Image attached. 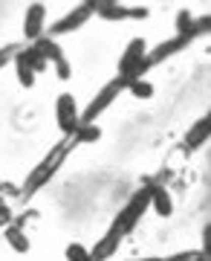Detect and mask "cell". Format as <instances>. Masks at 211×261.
I'll use <instances>...</instances> for the list:
<instances>
[{
  "instance_id": "ba28073f",
  "label": "cell",
  "mask_w": 211,
  "mask_h": 261,
  "mask_svg": "<svg viewBox=\"0 0 211 261\" xmlns=\"http://www.w3.org/2000/svg\"><path fill=\"white\" fill-rule=\"evenodd\" d=\"M147 192H150V206L159 218H171L174 215V200H171V192L165 186H154L147 183Z\"/></svg>"
},
{
  "instance_id": "7c38bea8",
  "label": "cell",
  "mask_w": 211,
  "mask_h": 261,
  "mask_svg": "<svg viewBox=\"0 0 211 261\" xmlns=\"http://www.w3.org/2000/svg\"><path fill=\"white\" fill-rule=\"evenodd\" d=\"M185 44H188V41H183V38H174V41H165V44H159L154 53H147V56H145V58H147V64H150V67L159 64L162 58H168L171 53H176V49H183Z\"/></svg>"
},
{
  "instance_id": "3957f363",
  "label": "cell",
  "mask_w": 211,
  "mask_h": 261,
  "mask_svg": "<svg viewBox=\"0 0 211 261\" xmlns=\"http://www.w3.org/2000/svg\"><path fill=\"white\" fill-rule=\"evenodd\" d=\"M145 56H147V44L142 41V38H133V41H130L128 47H125L122 58H119V75H130V79H142V75H139V67H142Z\"/></svg>"
},
{
  "instance_id": "ffe728a7",
  "label": "cell",
  "mask_w": 211,
  "mask_h": 261,
  "mask_svg": "<svg viewBox=\"0 0 211 261\" xmlns=\"http://www.w3.org/2000/svg\"><path fill=\"white\" fill-rule=\"evenodd\" d=\"M15 53H18V47H6V49H0V67L6 64L9 58H15Z\"/></svg>"
},
{
  "instance_id": "8992f818",
  "label": "cell",
  "mask_w": 211,
  "mask_h": 261,
  "mask_svg": "<svg viewBox=\"0 0 211 261\" xmlns=\"http://www.w3.org/2000/svg\"><path fill=\"white\" fill-rule=\"evenodd\" d=\"M44 18H46V6L44 3H32L26 9V18H23V35L29 41H38L44 38Z\"/></svg>"
},
{
  "instance_id": "2e32d148",
  "label": "cell",
  "mask_w": 211,
  "mask_h": 261,
  "mask_svg": "<svg viewBox=\"0 0 211 261\" xmlns=\"http://www.w3.org/2000/svg\"><path fill=\"white\" fill-rule=\"evenodd\" d=\"M15 67H18V82H20V87H35V73L29 70L26 64H20V61H15Z\"/></svg>"
},
{
  "instance_id": "5b68a950",
  "label": "cell",
  "mask_w": 211,
  "mask_h": 261,
  "mask_svg": "<svg viewBox=\"0 0 211 261\" xmlns=\"http://www.w3.org/2000/svg\"><path fill=\"white\" fill-rule=\"evenodd\" d=\"M90 15H96V3H93V0H90V3H81V6H75L67 18L55 20V27L49 29V32H52V35H67V32H73V29L81 27Z\"/></svg>"
},
{
  "instance_id": "4fadbf2b",
  "label": "cell",
  "mask_w": 211,
  "mask_h": 261,
  "mask_svg": "<svg viewBox=\"0 0 211 261\" xmlns=\"http://www.w3.org/2000/svg\"><path fill=\"white\" fill-rule=\"evenodd\" d=\"M101 140V128L93 122V125H78L73 134V142H78V145H90V142Z\"/></svg>"
},
{
  "instance_id": "9c48e42d",
  "label": "cell",
  "mask_w": 211,
  "mask_h": 261,
  "mask_svg": "<svg viewBox=\"0 0 211 261\" xmlns=\"http://www.w3.org/2000/svg\"><path fill=\"white\" fill-rule=\"evenodd\" d=\"M208 130H211V119L208 116H202V119H197L194 122V128L185 134V151H194V148H200L202 142L208 140Z\"/></svg>"
},
{
  "instance_id": "d6986e66",
  "label": "cell",
  "mask_w": 211,
  "mask_h": 261,
  "mask_svg": "<svg viewBox=\"0 0 211 261\" xmlns=\"http://www.w3.org/2000/svg\"><path fill=\"white\" fill-rule=\"evenodd\" d=\"M9 224H12V212H9V206L3 203L0 206V229H6Z\"/></svg>"
},
{
  "instance_id": "30bf717a",
  "label": "cell",
  "mask_w": 211,
  "mask_h": 261,
  "mask_svg": "<svg viewBox=\"0 0 211 261\" xmlns=\"http://www.w3.org/2000/svg\"><path fill=\"white\" fill-rule=\"evenodd\" d=\"M96 15H101L104 20H125V18H142L145 12H130L119 3H96Z\"/></svg>"
},
{
  "instance_id": "44dd1931",
  "label": "cell",
  "mask_w": 211,
  "mask_h": 261,
  "mask_svg": "<svg viewBox=\"0 0 211 261\" xmlns=\"http://www.w3.org/2000/svg\"><path fill=\"white\" fill-rule=\"evenodd\" d=\"M3 203H6V200H3V195H0V206H3Z\"/></svg>"
},
{
  "instance_id": "6da1fadb",
  "label": "cell",
  "mask_w": 211,
  "mask_h": 261,
  "mask_svg": "<svg viewBox=\"0 0 211 261\" xmlns=\"http://www.w3.org/2000/svg\"><path fill=\"white\" fill-rule=\"evenodd\" d=\"M147 206H150V192H147V189H139L136 195H133L128 203H125V209L119 212V218H116L113 224H116L122 232L128 235L130 229L139 224V218H142V212H145Z\"/></svg>"
},
{
  "instance_id": "52a82bcc",
  "label": "cell",
  "mask_w": 211,
  "mask_h": 261,
  "mask_svg": "<svg viewBox=\"0 0 211 261\" xmlns=\"http://www.w3.org/2000/svg\"><path fill=\"white\" fill-rule=\"evenodd\" d=\"M122 238H125V232H122L119 226L113 224L110 229H107V235L101 238L96 247H93V252H90V261H104V258H110L113 252H116V247L122 244Z\"/></svg>"
},
{
  "instance_id": "7a4b0ae2",
  "label": "cell",
  "mask_w": 211,
  "mask_h": 261,
  "mask_svg": "<svg viewBox=\"0 0 211 261\" xmlns=\"http://www.w3.org/2000/svg\"><path fill=\"white\" fill-rule=\"evenodd\" d=\"M64 154H67V148H61L58 154L52 151V154H49V157H46L44 163H41V166H38L35 171H32V174L26 177V183L20 186V197H29V195H35L38 189H41V186L46 183V180H49L52 174H55V168H58V163H61V157H64Z\"/></svg>"
},
{
  "instance_id": "9a60e30c",
  "label": "cell",
  "mask_w": 211,
  "mask_h": 261,
  "mask_svg": "<svg viewBox=\"0 0 211 261\" xmlns=\"http://www.w3.org/2000/svg\"><path fill=\"white\" fill-rule=\"evenodd\" d=\"M128 90L136 96V99H150V96H154V84L145 82V79H136V82L128 87Z\"/></svg>"
},
{
  "instance_id": "ac0fdd59",
  "label": "cell",
  "mask_w": 211,
  "mask_h": 261,
  "mask_svg": "<svg viewBox=\"0 0 211 261\" xmlns=\"http://www.w3.org/2000/svg\"><path fill=\"white\" fill-rule=\"evenodd\" d=\"M55 73H58V79H70V75H73V67H70V61H67L64 56L55 61Z\"/></svg>"
},
{
  "instance_id": "e0dca14e",
  "label": "cell",
  "mask_w": 211,
  "mask_h": 261,
  "mask_svg": "<svg viewBox=\"0 0 211 261\" xmlns=\"http://www.w3.org/2000/svg\"><path fill=\"white\" fill-rule=\"evenodd\" d=\"M64 255H67V261H90V252L84 250L81 244H70L64 250Z\"/></svg>"
},
{
  "instance_id": "277c9868",
  "label": "cell",
  "mask_w": 211,
  "mask_h": 261,
  "mask_svg": "<svg viewBox=\"0 0 211 261\" xmlns=\"http://www.w3.org/2000/svg\"><path fill=\"white\" fill-rule=\"evenodd\" d=\"M55 122L64 134H70V137L75 134V128H78V105H75L73 93H61L55 99Z\"/></svg>"
},
{
  "instance_id": "8fae6325",
  "label": "cell",
  "mask_w": 211,
  "mask_h": 261,
  "mask_svg": "<svg viewBox=\"0 0 211 261\" xmlns=\"http://www.w3.org/2000/svg\"><path fill=\"white\" fill-rule=\"evenodd\" d=\"M3 235H6V241H9V247L15 252H29L32 250V241H29L26 232L20 229V224H9L6 229H3Z\"/></svg>"
},
{
  "instance_id": "5bb4252c",
  "label": "cell",
  "mask_w": 211,
  "mask_h": 261,
  "mask_svg": "<svg viewBox=\"0 0 211 261\" xmlns=\"http://www.w3.org/2000/svg\"><path fill=\"white\" fill-rule=\"evenodd\" d=\"M32 47H35L46 61H58V58H61V47H58L52 38H38V41H32Z\"/></svg>"
}]
</instances>
